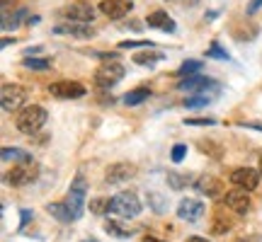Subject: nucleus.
Returning <instances> with one entry per match:
<instances>
[{"label":"nucleus","mask_w":262,"mask_h":242,"mask_svg":"<svg viewBox=\"0 0 262 242\" xmlns=\"http://www.w3.org/2000/svg\"><path fill=\"white\" fill-rule=\"evenodd\" d=\"M260 8H262V0H253V3L248 5V15H255Z\"/></svg>","instance_id":"37"},{"label":"nucleus","mask_w":262,"mask_h":242,"mask_svg":"<svg viewBox=\"0 0 262 242\" xmlns=\"http://www.w3.org/2000/svg\"><path fill=\"white\" fill-rule=\"evenodd\" d=\"M163 58H165V54H163V51H141V54H136V56H134V63L153 68V65L160 63Z\"/></svg>","instance_id":"18"},{"label":"nucleus","mask_w":262,"mask_h":242,"mask_svg":"<svg viewBox=\"0 0 262 242\" xmlns=\"http://www.w3.org/2000/svg\"><path fill=\"white\" fill-rule=\"evenodd\" d=\"M131 10H134V3H131V0H102V3H100V12L110 19L126 17Z\"/></svg>","instance_id":"12"},{"label":"nucleus","mask_w":262,"mask_h":242,"mask_svg":"<svg viewBox=\"0 0 262 242\" xmlns=\"http://www.w3.org/2000/svg\"><path fill=\"white\" fill-rule=\"evenodd\" d=\"M85 199H88V179H85L83 172H78L75 179L71 182V186H68V199H66V204H68L75 221L83 218L85 213Z\"/></svg>","instance_id":"2"},{"label":"nucleus","mask_w":262,"mask_h":242,"mask_svg":"<svg viewBox=\"0 0 262 242\" xmlns=\"http://www.w3.org/2000/svg\"><path fill=\"white\" fill-rule=\"evenodd\" d=\"M206 56H211V58H219V61H228V51H226V49H221V44H219V41H214V44H211V46H209V51H206Z\"/></svg>","instance_id":"29"},{"label":"nucleus","mask_w":262,"mask_h":242,"mask_svg":"<svg viewBox=\"0 0 262 242\" xmlns=\"http://www.w3.org/2000/svg\"><path fill=\"white\" fill-rule=\"evenodd\" d=\"M49 92L58 100H80L85 94V87L75 80H58V83L49 85Z\"/></svg>","instance_id":"8"},{"label":"nucleus","mask_w":262,"mask_h":242,"mask_svg":"<svg viewBox=\"0 0 262 242\" xmlns=\"http://www.w3.org/2000/svg\"><path fill=\"white\" fill-rule=\"evenodd\" d=\"M136 175V167L129 165V162H117V165H110L107 167V175L104 179L110 182V184H117V182H124V179H131Z\"/></svg>","instance_id":"17"},{"label":"nucleus","mask_w":262,"mask_h":242,"mask_svg":"<svg viewBox=\"0 0 262 242\" xmlns=\"http://www.w3.org/2000/svg\"><path fill=\"white\" fill-rule=\"evenodd\" d=\"M185 242H209V240H206V237H196V235H194V237H187Z\"/></svg>","instance_id":"38"},{"label":"nucleus","mask_w":262,"mask_h":242,"mask_svg":"<svg viewBox=\"0 0 262 242\" xmlns=\"http://www.w3.org/2000/svg\"><path fill=\"white\" fill-rule=\"evenodd\" d=\"M90 211L97 215L107 213V211H110V201H107V199H93V201H90Z\"/></svg>","instance_id":"31"},{"label":"nucleus","mask_w":262,"mask_h":242,"mask_svg":"<svg viewBox=\"0 0 262 242\" xmlns=\"http://www.w3.org/2000/svg\"><path fill=\"white\" fill-rule=\"evenodd\" d=\"M148 94H150L148 87H136V90H131V92L124 94V104H126V107H136V104L146 102Z\"/></svg>","instance_id":"21"},{"label":"nucleus","mask_w":262,"mask_h":242,"mask_svg":"<svg viewBox=\"0 0 262 242\" xmlns=\"http://www.w3.org/2000/svg\"><path fill=\"white\" fill-rule=\"evenodd\" d=\"M209 102H211V97L196 92L194 97H187V100H185V107H187V109H202V107H206Z\"/></svg>","instance_id":"28"},{"label":"nucleus","mask_w":262,"mask_h":242,"mask_svg":"<svg viewBox=\"0 0 262 242\" xmlns=\"http://www.w3.org/2000/svg\"><path fill=\"white\" fill-rule=\"evenodd\" d=\"M143 242H163V240H158V237H143Z\"/></svg>","instance_id":"39"},{"label":"nucleus","mask_w":262,"mask_h":242,"mask_svg":"<svg viewBox=\"0 0 262 242\" xmlns=\"http://www.w3.org/2000/svg\"><path fill=\"white\" fill-rule=\"evenodd\" d=\"M37 177H39V167L34 165V160H32V162H19V165H15V167L10 170L8 182L12 186H27Z\"/></svg>","instance_id":"7"},{"label":"nucleus","mask_w":262,"mask_h":242,"mask_svg":"<svg viewBox=\"0 0 262 242\" xmlns=\"http://www.w3.org/2000/svg\"><path fill=\"white\" fill-rule=\"evenodd\" d=\"M47 211L54 215L56 221H61V223H71V221H75L73 213H71V208H68V204H49Z\"/></svg>","instance_id":"19"},{"label":"nucleus","mask_w":262,"mask_h":242,"mask_svg":"<svg viewBox=\"0 0 262 242\" xmlns=\"http://www.w3.org/2000/svg\"><path fill=\"white\" fill-rule=\"evenodd\" d=\"M168 184L172 186L175 191H182L185 186H192V184H194V179L182 177V175H178V172H168Z\"/></svg>","instance_id":"25"},{"label":"nucleus","mask_w":262,"mask_h":242,"mask_svg":"<svg viewBox=\"0 0 262 242\" xmlns=\"http://www.w3.org/2000/svg\"><path fill=\"white\" fill-rule=\"evenodd\" d=\"M185 155H187V146H185V143H175L172 150H170V160H172V162H182Z\"/></svg>","instance_id":"30"},{"label":"nucleus","mask_w":262,"mask_h":242,"mask_svg":"<svg viewBox=\"0 0 262 242\" xmlns=\"http://www.w3.org/2000/svg\"><path fill=\"white\" fill-rule=\"evenodd\" d=\"M27 102V90L22 85H3L0 90V104H3V112H17L22 109V104Z\"/></svg>","instance_id":"5"},{"label":"nucleus","mask_w":262,"mask_h":242,"mask_svg":"<svg viewBox=\"0 0 262 242\" xmlns=\"http://www.w3.org/2000/svg\"><path fill=\"white\" fill-rule=\"evenodd\" d=\"M54 34H66V37H75V39H90L95 37V29L85 22H63L54 27Z\"/></svg>","instance_id":"14"},{"label":"nucleus","mask_w":262,"mask_h":242,"mask_svg":"<svg viewBox=\"0 0 262 242\" xmlns=\"http://www.w3.org/2000/svg\"><path fill=\"white\" fill-rule=\"evenodd\" d=\"M90 242H97V240H90Z\"/></svg>","instance_id":"41"},{"label":"nucleus","mask_w":262,"mask_h":242,"mask_svg":"<svg viewBox=\"0 0 262 242\" xmlns=\"http://www.w3.org/2000/svg\"><path fill=\"white\" fill-rule=\"evenodd\" d=\"M25 15H27V10H25V8H19L15 15H10L8 10H5V12H3V29H5V32H10V29H17Z\"/></svg>","instance_id":"22"},{"label":"nucleus","mask_w":262,"mask_h":242,"mask_svg":"<svg viewBox=\"0 0 262 242\" xmlns=\"http://www.w3.org/2000/svg\"><path fill=\"white\" fill-rule=\"evenodd\" d=\"M3 160H5V162H8V160L32 162V153H27V150H22V148H10V146H5V148H3Z\"/></svg>","instance_id":"20"},{"label":"nucleus","mask_w":262,"mask_h":242,"mask_svg":"<svg viewBox=\"0 0 262 242\" xmlns=\"http://www.w3.org/2000/svg\"><path fill=\"white\" fill-rule=\"evenodd\" d=\"M231 182L235 186H241L245 191H255L257 184H260V170H253V167H238L231 172Z\"/></svg>","instance_id":"10"},{"label":"nucleus","mask_w":262,"mask_h":242,"mask_svg":"<svg viewBox=\"0 0 262 242\" xmlns=\"http://www.w3.org/2000/svg\"><path fill=\"white\" fill-rule=\"evenodd\" d=\"M110 211L119 218H136L141 213V201L134 191H119L110 199Z\"/></svg>","instance_id":"3"},{"label":"nucleus","mask_w":262,"mask_h":242,"mask_svg":"<svg viewBox=\"0 0 262 242\" xmlns=\"http://www.w3.org/2000/svg\"><path fill=\"white\" fill-rule=\"evenodd\" d=\"M257 170H260V175H262V155H260V167H257Z\"/></svg>","instance_id":"40"},{"label":"nucleus","mask_w":262,"mask_h":242,"mask_svg":"<svg viewBox=\"0 0 262 242\" xmlns=\"http://www.w3.org/2000/svg\"><path fill=\"white\" fill-rule=\"evenodd\" d=\"M61 15H63L68 22H93L95 19V8L90 3H71V5H66L61 10Z\"/></svg>","instance_id":"9"},{"label":"nucleus","mask_w":262,"mask_h":242,"mask_svg":"<svg viewBox=\"0 0 262 242\" xmlns=\"http://www.w3.org/2000/svg\"><path fill=\"white\" fill-rule=\"evenodd\" d=\"M22 65H25V68H32V70H49V68H51V61H49V58H25Z\"/></svg>","instance_id":"27"},{"label":"nucleus","mask_w":262,"mask_h":242,"mask_svg":"<svg viewBox=\"0 0 262 242\" xmlns=\"http://www.w3.org/2000/svg\"><path fill=\"white\" fill-rule=\"evenodd\" d=\"M202 61H185V63L178 68V75L180 78H187V75H194V73H202Z\"/></svg>","instance_id":"26"},{"label":"nucleus","mask_w":262,"mask_h":242,"mask_svg":"<svg viewBox=\"0 0 262 242\" xmlns=\"http://www.w3.org/2000/svg\"><path fill=\"white\" fill-rule=\"evenodd\" d=\"M228 225H231V221H224V218H221V211H219V213H216V223H214L211 230H214L216 235H221V233H226V228H228Z\"/></svg>","instance_id":"32"},{"label":"nucleus","mask_w":262,"mask_h":242,"mask_svg":"<svg viewBox=\"0 0 262 242\" xmlns=\"http://www.w3.org/2000/svg\"><path fill=\"white\" fill-rule=\"evenodd\" d=\"M187 126H214L216 121L214 119H185Z\"/></svg>","instance_id":"33"},{"label":"nucleus","mask_w":262,"mask_h":242,"mask_svg":"<svg viewBox=\"0 0 262 242\" xmlns=\"http://www.w3.org/2000/svg\"><path fill=\"white\" fill-rule=\"evenodd\" d=\"M178 90H182V92H189V94H206L209 90L211 92H219L221 90V85L216 83V80H211V78H206V75H187V78H180L178 83Z\"/></svg>","instance_id":"4"},{"label":"nucleus","mask_w":262,"mask_h":242,"mask_svg":"<svg viewBox=\"0 0 262 242\" xmlns=\"http://www.w3.org/2000/svg\"><path fill=\"white\" fill-rule=\"evenodd\" d=\"M148 206L156 213H165V211H168V199L160 196L158 191H148Z\"/></svg>","instance_id":"24"},{"label":"nucleus","mask_w":262,"mask_h":242,"mask_svg":"<svg viewBox=\"0 0 262 242\" xmlns=\"http://www.w3.org/2000/svg\"><path fill=\"white\" fill-rule=\"evenodd\" d=\"M146 25L150 29H160V32H170V34L178 29V25L172 22V17H170L165 10H153L148 17H146Z\"/></svg>","instance_id":"16"},{"label":"nucleus","mask_w":262,"mask_h":242,"mask_svg":"<svg viewBox=\"0 0 262 242\" xmlns=\"http://www.w3.org/2000/svg\"><path fill=\"white\" fill-rule=\"evenodd\" d=\"M122 49H141V46H153L150 41H122Z\"/></svg>","instance_id":"34"},{"label":"nucleus","mask_w":262,"mask_h":242,"mask_svg":"<svg viewBox=\"0 0 262 242\" xmlns=\"http://www.w3.org/2000/svg\"><path fill=\"white\" fill-rule=\"evenodd\" d=\"M124 75H126V68H124L122 63L107 61V63H102L97 70H95V83L100 85V87H114Z\"/></svg>","instance_id":"6"},{"label":"nucleus","mask_w":262,"mask_h":242,"mask_svg":"<svg viewBox=\"0 0 262 242\" xmlns=\"http://www.w3.org/2000/svg\"><path fill=\"white\" fill-rule=\"evenodd\" d=\"M202 215H204V204L199 199H182L178 204V218L187 223H196Z\"/></svg>","instance_id":"13"},{"label":"nucleus","mask_w":262,"mask_h":242,"mask_svg":"<svg viewBox=\"0 0 262 242\" xmlns=\"http://www.w3.org/2000/svg\"><path fill=\"white\" fill-rule=\"evenodd\" d=\"M241 126H245V129H255V131H262V121H241Z\"/></svg>","instance_id":"36"},{"label":"nucleus","mask_w":262,"mask_h":242,"mask_svg":"<svg viewBox=\"0 0 262 242\" xmlns=\"http://www.w3.org/2000/svg\"><path fill=\"white\" fill-rule=\"evenodd\" d=\"M104 230H107V235H112V237H119V240H126V237H131V235H134V230L124 228V225L117 223V221H107Z\"/></svg>","instance_id":"23"},{"label":"nucleus","mask_w":262,"mask_h":242,"mask_svg":"<svg viewBox=\"0 0 262 242\" xmlns=\"http://www.w3.org/2000/svg\"><path fill=\"white\" fill-rule=\"evenodd\" d=\"M226 206H228V211H233V213L238 215H245L250 208H253V201H250V196H248V191L245 189H235V191H228V194L224 196Z\"/></svg>","instance_id":"11"},{"label":"nucleus","mask_w":262,"mask_h":242,"mask_svg":"<svg viewBox=\"0 0 262 242\" xmlns=\"http://www.w3.org/2000/svg\"><path fill=\"white\" fill-rule=\"evenodd\" d=\"M192 186H194L199 194L209 196V199H216V196L224 191V184H221L216 177H211V175H202V177H196Z\"/></svg>","instance_id":"15"},{"label":"nucleus","mask_w":262,"mask_h":242,"mask_svg":"<svg viewBox=\"0 0 262 242\" xmlns=\"http://www.w3.org/2000/svg\"><path fill=\"white\" fill-rule=\"evenodd\" d=\"M19 215H22V223H19V228H25V225L29 223V218H32V211H29V208H19Z\"/></svg>","instance_id":"35"},{"label":"nucleus","mask_w":262,"mask_h":242,"mask_svg":"<svg viewBox=\"0 0 262 242\" xmlns=\"http://www.w3.org/2000/svg\"><path fill=\"white\" fill-rule=\"evenodd\" d=\"M47 119H49V114H47V109H44L41 104H29V107H25V109L17 114L15 126H17L19 133L32 136V133H37V131L47 124Z\"/></svg>","instance_id":"1"}]
</instances>
